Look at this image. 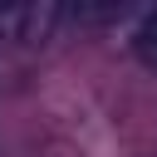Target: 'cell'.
<instances>
[{
	"label": "cell",
	"mask_w": 157,
	"mask_h": 157,
	"mask_svg": "<svg viewBox=\"0 0 157 157\" xmlns=\"http://www.w3.org/2000/svg\"><path fill=\"white\" fill-rule=\"evenodd\" d=\"M132 49H137L142 64H157V10H147L142 25L132 29Z\"/></svg>",
	"instance_id": "cell-1"
}]
</instances>
